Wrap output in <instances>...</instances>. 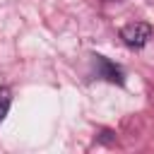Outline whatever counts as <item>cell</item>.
Segmentation results:
<instances>
[{"mask_svg": "<svg viewBox=\"0 0 154 154\" xmlns=\"http://www.w3.org/2000/svg\"><path fill=\"white\" fill-rule=\"evenodd\" d=\"M120 38L125 46L130 48H142L149 38H152V26L147 22H132V24H125L120 29Z\"/></svg>", "mask_w": 154, "mask_h": 154, "instance_id": "obj_1", "label": "cell"}, {"mask_svg": "<svg viewBox=\"0 0 154 154\" xmlns=\"http://www.w3.org/2000/svg\"><path fill=\"white\" fill-rule=\"evenodd\" d=\"M94 58H96V65H99V75H101V77H106L108 82L123 84V70H120L118 65H113V63L106 60L103 55H94Z\"/></svg>", "mask_w": 154, "mask_h": 154, "instance_id": "obj_2", "label": "cell"}, {"mask_svg": "<svg viewBox=\"0 0 154 154\" xmlns=\"http://www.w3.org/2000/svg\"><path fill=\"white\" fill-rule=\"evenodd\" d=\"M10 106H12V91H10V87H0V123L5 120Z\"/></svg>", "mask_w": 154, "mask_h": 154, "instance_id": "obj_3", "label": "cell"}]
</instances>
